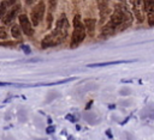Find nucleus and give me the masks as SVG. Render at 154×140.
<instances>
[{
  "label": "nucleus",
  "instance_id": "obj_21",
  "mask_svg": "<svg viewBox=\"0 0 154 140\" xmlns=\"http://www.w3.org/2000/svg\"><path fill=\"white\" fill-rule=\"evenodd\" d=\"M46 132H47L48 134H51V133H53V132H54V127H53V126H49V127H47V129H46Z\"/></svg>",
  "mask_w": 154,
  "mask_h": 140
},
{
  "label": "nucleus",
  "instance_id": "obj_2",
  "mask_svg": "<svg viewBox=\"0 0 154 140\" xmlns=\"http://www.w3.org/2000/svg\"><path fill=\"white\" fill-rule=\"evenodd\" d=\"M69 20L65 16V13H61L60 17L58 18L57 23H55V28L54 30L48 34L47 36H45V38L41 42V47L42 48H49V47H57L59 44H61L69 34Z\"/></svg>",
  "mask_w": 154,
  "mask_h": 140
},
{
  "label": "nucleus",
  "instance_id": "obj_15",
  "mask_svg": "<svg viewBox=\"0 0 154 140\" xmlns=\"http://www.w3.org/2000/svg\"><path fill=\"white\" fill-rule=\"evenodd\" d=\"M7 37H8V35H7L6 29H5L4 26H0V38H1V39H6Z\"/></svg>",
  "mask_w": 154,
  "mask_h": 140
},
{
  "label": "nucleus",
  "instance_id": "obj_27",
  "mask_svg": "<svg viewBox=\"0 0 154 140\" xmlns=\"http://www.w3.org/2000/svg\"><path fill=\"white\" fill-rule=\"evenodd\" d=\"M129 1H130V2H132V1H134V0H129Z\"/></svg>",
  "mask_w": 154,
  "mask_h": 140
},
{
  "label": "nucleus",
  "instance_id": "obj_6",
  "mask_svg": "<svg viewBox=\"0 0 154 140\" xmlns=\"http://www.w3.org/2000/svg\"><path fill=\"white\" fill-rule=\"evenodd\" d=\"M18 19H19V28H20L22 32H24V35H26V36H32L34 28L31 25L29 17L26 14H19Z\"/></svg>",
  "mask_w": 154,
  "mask_h": 140
},
{
  "label": "nucleus",
  "instance_id": "obj_14",
  "mask_svg": "<svg viewBox=\"0 0 154 140\" xmlns=\"http://www.w3.org/2000/svg\"><path fill=\"white\" fill-rule=\"evenodd\" d=\"M58 5V0H48V13H54Z\"/></svg>",
  "mask_w": 154,
  "mask_h": 140
},
{
  "label": "nucleus",
  "instance_id": "obj_10",
  "mask_svg": "<svg viewBox=\"0 0 154 140\" xmlns=\"http://www.w3.org/2000/svg\"><path fill=\"white\" fill-rule=\"evenodd\" d=\"M136 60H117V61H108V62H99V63H90L88 67H102V66H108V65H118V63H128V62H134Z\"/></svg>",
  "mask_w": 154,
  "mask_h": 140
},
{
  "label": "nucleus",
  "instance_id": "obj_16",
  "mask_svg": "<svg viewBox=\"0 0 154 140\" xmlns=\"http://www.w3.org/2000/svg\"><path fill=\"white\" fill-rule=\"evenodd\" d=\"M53 13H48V16H47V26L48 28H51L52 26V19H53Z\"/></svg>",
  "mask_w": 154,
  "mask_h": 140
},
{
  "label": "nucleus",
  "instance_id": "obj_23",
  "mask_svg": "<svg viewBox=\"0 0 154 140\" xmlns=\"http://www.w3.org/2000/svg\"><path fill=\"white\" fill-rule=\"evenodd\" d=\"M16 1H17V0H7V4H8V5H14Z\"/></svg>",
  "mask_w": 154,
  "mask_h": 140
},
{
  "label": "nucleus",
  "instance_id": "obj_1",
  "mask_svg": "<svg viewBox=\"0 0 154 140\" xmlns=\"http://www.w3.org/2000/svg\"><path fill=\"white\" fill-rule=\"evenodd\" d=\"M132 23V14L126 7V2L124 0H118L114 6L113 12L109 16L107 23H105L101 28L100 37L108 38L116 34V31H123L129 28Z\"/></svg>",
  "mask_w": 154,
  "mask_h": 140
},
{
  "label": "nucleus",
  "instance_id": "obj_11",
  "mask_svg": "<svg viewBox=\"0 0 154 140\" xmlns=\"http://www.w3.org/2000/svg\"><path fill=\"white\" fill-rule=\"evenodd\" d=\"M11 35H12V37L16 38V39H20V38H22V30H20L19 25L13 24V25L11 26Z\"/></svg>",
  "mask_w": 154,
  "mask_h": 140
},
{
  "label": "nucleus",
  "instance_id": "obj_3",
  "mask_svg": "<svg viewBox=\"0 0 154 140\" xmlns=\"http://www.w3.org/2000/svg\"><path fill=\"white\" fill-rule=\"evenodd\" d=\"M85 29L79 14H76L73 18V32L71 37V48H77L85 38Z\"/></svg>",
  "mask_w": 154,
  "mask_h": 140
},
{
  "label": "nucleus",
  "instance_id": "obj_25",
  "mask_svg": "<svg viewBox=\"0 0 154 140\" xmlns=\"http://www.w3.org/2000/svg\"><path fill=\"white\" fill-rule=\"evenodd\" d=\"M69 140H75V139H73L72 136H69Z\"/></svg>",
  "mask_w": 154,
  "mask_h": 140
},
{
  "label": "nucleus",
  "instance_id": "obj_20",
  "mask_svg": "<svg viewBox=\"0 0 154 140\" xmlns=\"http://www.w3.org/2000/svg\"><path fill=\"white\" fill-rule=\"evenodd\" d=\"M66 118L69 120V121H71V122H76V118H75V116H72V115H66Z\"/></svg>",
  "mask_w": 154,
  "mask_h": 140
},
{
  "label": "nucleus",
  "instance_id": "obj_17",
  "mask_svg": "<svg viewBox=\"0 0 154 140\" xmlns=\"http://www.w3.org/2000/svg\"><path fill=\"white\" fill-rule=\"evenodd\" d=\"M0 45H2V47H13L16 44H14V42H1Z\"/></svg>",
  "mask_w": 154,
  "mask_h": 140
},
{
  "label": "nucleus",
  "instance_id": "obj_22",
  "mask_svg": "<svg viewBox=\"0 0 154 140\" xmlns=\"http://www.w3.org/2000/svg\"><path fill=\"white\" fill-rule=\"evenodd\" d=\"M106 135H107L109 139H112V138H113V135H112V132H111L109 129H107V130H106Z\"/></svg>",
  "mask_w": 154,
  "mask_h": 140
},
{
  "label": "nucleus",
  "instance_id": "obj_24",
  "mask_svg": "<svg viewBox=\"0 0 154 140\" xmlns=\"http://www.w3.org/2000/svg\"><path fill=\"white\" fill-rule=\"evenodd\" d=\"M25 2H26L28 5H32V4L35 2V0H25Z\"/></svg>",
  "mask_w": 154,
  "mask_h": 140
},
{
  "label": "nucleus",
  "instance_id": "obj_19",
  "mask_svg": "<svg viewBox=\"0 0 154 140\" xmlns=\"http://www.w3.org/2000/svg\"><path fill=\"white\" fill-rule=\"evenodd\" d=\"M11 85H14V86H17V84H12V83H4V81H0V86H11Z\"/></svg>",
  "mask_w": 154,
  "mask_h": 140
},
{
  "label": "nucleus",
  "instance_id": "obj_13",
  "mask_svg": "<svg viewBox=\"0 0 154 140\" xmlns=\"http://www.w3.org/2000/svg\"><path fill=\"white\" fill-rule=\"evenodd\" d=\"M7 6H8L7 1H1L0 2V20L4 18V16H5L6 11H7Z\"/></svg>",
  "mask_w": 154,
  "mask_h": 140
},
{
  "label": "nucleus",
  "instance_id": "obj_8",
  "mask_svg": "<svg viewBox=\"0 0 154 140\" xmlns=\"http://www.w3.org/2000/svg\"><path fill=\"white\" fill-rule=\"evenodd\" d=\"M131 4H132L134 14H135L137 22H138V23H142V22L144 20V16H143V12H144L143 1H142V0H134Z\"/></svg>",
  "mask_w": 154,
  "mask_h": 140
},
{
  "label": "nucleus",
  "instance_id": "obj_18",
  "mask_svg": "<svg viewBox=\"0 0 154 140\" xmlns=\"http://www.w3.org/2000/svg\"><path fill=\"white\" fill-rule=\"evenodd\" d=\"M22 50H23L25 54H30V48H29L28 45H25V44L22 45Z\"/></svg>",
  "mask_w": 154,
  "mask_h": 140
},
{
  "label": "nucleus",
  "instance_id": "obj_5",
  "mask_svg": "<svg viewBox=\"0 0 154 140\" xmlns=\"http://www.w3.org/2000/svg\"><path fill=\"white\" fill-rule=\"evenodd\" d=\"M99 7V14H100V24H105L106 19L111 16V7L108 0H95Z\"/></svg>",
  "mask_w": 154,
  "mask_h": 140
},
{
  "label": "nucleus",
  "instance_id": "obj_7",
  "mask_svg": "<svg viewBox=\"0 0 154 140\" xmlns=\"http://www.w3.org/2000/svg\"><path fill=\"white\" fill-rule=\"evenodd\" d=\"M20 8H22V7H20V5H19V4L13 5V6H12V8H11V10H8V11L5 13L4 18L1 19V20H2V23H4V25H10V24L14 20V18L19 14Z\"/></svg>",
  "mask_w": 154,
  "mask_h": 140
},
{
  "label": "nucleus",
  "instance_id": "obj_12",
  "mask_svg": "<svg viewBox=\"0 0 154 140\" xmlns=\"http://www.w3.org/2000/svg\"><path fill=\"white\" fill-rule=\"evenodd\" d=\"M147 16H148V24L149 25H154V4L147 11Z\"/></svg>",
  "mask_w": 154,
  "mask_h": 140
},
{
  "label": "nucleus",
  "instance_id": "obj_26",
  "mask_svg": "<svg viewBox=\"0 0 154 140\" xmlns=\"http://www.w3.org/2000/svg\"><path fill=\"white\" fill-rule=\"evenodd\" d=\"M35 140H47V139H35Z\"/></svg>",
  "mask_w": 154,
  "mask_h": 140
},
{
  "label": "nucleus",
  "instance_id": "obj_9",
  "mask_svg": "<svg viewBox=\"0 0 154 140\" xmlns=\"http://www.w3.org/2000/svg\"><path fill=\"white\" fill-rule=\"evenodd\" d=\"M84 24V29H85V34L90 37H93L95 35V26H96V20L94 18H85L83 20Z\"/></svg>",
  "mask_w": 154,
  "mask_h": 140
},
{
  "label": "nucleus",
  "instance_id": "obj_4",
  "mask_svg": "<svg viewBox=\"0 0 154 140\" xmlns=\"http://www.w3.org/2000/svg\"><path fill=\"white\" fill-rule=\"evenodd\" d=\"M45 12H46V5L43 1H40L34 6V8L30 12V22H31L32 28L37 26L41 23V20L43 19Z\"/></svg>",
  "mask_w": 154,
  "mask_h": 140
}]
</instances>
